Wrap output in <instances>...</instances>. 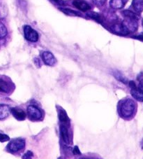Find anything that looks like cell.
I'll use <instances>...</instances> for the list:
<instances>
[{
    "label": "cell",
    "mask_w": 143,
    "mask_h": 159,
    "mask_svg": "<svg viewBox=\"0 0 143 159\" xmlns=\"http://www.w3.org/2000/svg\"><path fill=\"white\" fill-rule=\"evenodd\" d=\"M136 105L131 99H126L122 101L119 107V113L124 119L131 118L135 114Z\"/></svg>",
    "instance_id": "6da1fadb"
},
{
    "label": "cell",
    "mask_w": 143,
    "mask_h": 159,
    "mask_svg": "<svg viewBox=\"0 0 143 159\" xmlns=\"http://www.w3.org/2000/svg\"><path fill=\"white\" fill-rule=\"evenodd\" d=\"M25 147V141L23 138L13 139L8 144L6 149L12 153L23 152Z\"/></svg>",
    "instance_id": "7a4b0ae2"
},
{
    "label": "cell",
    "mask_w": 143,
    "mask_h": 159,
    "mask_svg": "<svg viewBox=\"0 0 143 159\" xmlns=\"http://www.w3.org/2000/svg\"><path fill=\"white\" fill-rule=\"evenodd\" d=\"M27 115L32 121H38L43 119V112L39 108L34 105H29L27 107Z\"/></svg>",
    "instance_id": "3957f363"
},
{
    "label": "cell",
    "mask_w": 143,
    "mask_h": 159,
    "mask_svg": "<svg viewBox=\"0 0 143 159\" xmlns=\"http://www.w3.org/2000/svg\"><path fill=\"white\" fill-rule=\"evenodd\" d=\"M129 86L131 87V95L133 96L135 99L140 102H142L143 101V90L136 86V84L134 81H130L129 82Z\"/></svg>",
    "instance_id": "277c9868"
},
{
    "label": "cell",
    "mask_w": 143,
    "mask_h": 159,
    "mask_svg": "<svg viewBox=\"0 0 143 159\" xmlns=\"http://www.w3.org/2000/svg\"><path fill=\"white\" fill-rule=\"evenodd\" d=\"M24 33L26 39L29 41V42H37L38 39V35L37 32L29 25L24 26Z\"/></svg>",
    "instance_id": "5b68a950"
},
{
    "label": "cell",
    "mask_w": 143,
    "mask_h": 159,
    "mask_svg": "<svg viewBox=\"0 0 143 159\" xmlns=\"http://www.w3.org/2000/svg\"><path fill=\"white\" fill-rule=\"evenodd\" d=\"M60 134H61V138L62 140L64 141L67 144H70L71 141V133H70V127L66 125L61 124L59 126Z\"/></svg>",
    "instance_id": "8992f818"
},
{
    "label": "cell",
    "mask_w": 143,
    "mask_h": 159,
    "mask_svg": "<svg viewBox=\"0 0 143 159\" xmlns=\"http://www.w3.org/2000/svg\"><path fill=\"white\" fill-rule=\"evenodd\" d=\"M13 87L14 86L10 81L5 78H0V93H9Z\"/></svg>",
    "instance_id": "52a82bcc"
},
{
    "label": "cell",
    "mask_w": 143,
    "mask_h": 159,
    "mask_svg": "<svg viewBox=\"0 0 143 159\" xmlns=\"http://www.w3.org/2000/svg\"><path fill=\"white\" fill-rule=\"evenodd\" d=\"M42 58L44 63L48 66H53L56 63V59L50 52L45 51L42 53Z\"/></svg>",
    "instance_id": "ba28073f"
},
{
    "label": "cell",
    "mask_w": 143,
    "mask_h": 159,
    "mask_svg": "<svg viewBox=\"0 0 143 159\" xmlns=\"http://www.w3.org/2000/svg\"><path fill=\"white\" fill-rule=\"evenodd\" d=\"M112 30L115 32V33L122 35H126L130 33L128 30L126 28V27L124 25V23H117L114 25L112 27Z\"/></svg>",
    "instance_id": "9c48e42d"
},
{
    "label": "cell",
    "mask_w": 143,
    "mask_h": 159,
    "mask_svg": "<svg viewBox=\"0 0 143 159\" xmlns=\"http://www.w3.org/2000/svg\"><path fill=\"white\" fill-rule=\"evenodd\" d=\"M58 117H59V120L61 124L63 125H66L67 126H71V120L69 118H68V115L67 114L64 109H59L58 111Z\"/></svg>",
    "instance_id": "30bf717a"
},
{
    "label": "cell",
    "mask_w": 143,
    "mask_h": 159,
    "mask_svg": "<svg viewBox=\"0 0 143 159\" xmlns=\"http://www.w3.org/2000/svg\"><path fill=\"white\" fill-rule=\"evenodd\" d=\"M11 112L14 116L15 119L18 120H24L26 119L27 114L23 109L19 108H12L11 109Z\"/></svg>",
    "instance_id": "8fae6325"
},
{
    "label": "cell",
    "mask_w": 143,
    "mask_h": 159,
    "mask_svg": "<svg viewBox=\"0 0 143 159\" xmlns=\"http://www.w3.org/2000/svg\"><path fill=\"white\" fill-rule=\"evenodd\" d=\"M73 4L77 9L82 11H89L91 9L89 4L85 2L80 1V0H75V1H73Z\"/></svg>",
    "instance_id": "7c38bea8"
},
{
    "label": "cell",
    "mask_w": 143,
    "mask_h": 159,
    "mask_svg": "<svg viewBox=\"0 0 143 159\" xmlns=\"http://www.w3.org/2000/svg\"><path fill=\"white\" fill-rule=\"evenodd\" d=\"M11 109L9 105H0V120H4L9 116Z\"/></svg>",
    "instance_id": "4fadbf2b"
},
{
    "label": "cell",
    "mask_w": 143,
    "mask_h": 159,
    "mask_svg": "<svg viewBox=\"0 0 143 159\" xmlns=\"http://www.w3.org/2000/svg\"><path fill=\"white\" fill-rule=\"evenodd\" d=\"M132 6L136 12L141 13L143 11V0H133Z\"/></svg>",
    "instance_id": "5bb4252c"
},
{
    "label": "cell",
    "mask_w": 143,
    "mask_h": 159,
    "mask_svg": "<svg viewBox=\"0 0 143 159\" xmlns=\"http://www.w3.org/2000/svg\"><path fill=\"white\" fill-rule=\"evenodd\" d=\"M125 2L124 0H110V5L115 9H119L124 6Z\"/></svg>",
    "instance_id": "9a60e30c"
},
{
    "label": "cell",
    "mask_w": 143,
    "mask_h": 159,
    "mask_svg": "<svg viewBox=\"0 0 143 159\" xmlns=\"http://www.w3.org/2000/svg\"><path fill=\"white\" fill-rule=\"evenodd\" d=\"M6 34H7V29L6 26H5L2 22H0V39L6 37Z\"/></svg>",
    "instance_id": "2e32d148"
},
{
    "label": "cell",
    "mask_w": 143,
    "mask_h": 159,
    "mask_svg": "<svg viewBox=\"0 0 143 159\" xmlns=\"http://www.w3.org/2000/svg\"><path fill=\"white\" fill-rule=\"evenodd\" d=\"M123 13L124 14L125 16H126V17L128 18L134 19V20H136V19H137V16H136V13L131 11L126 10L123 12Z\"/></svg>",
    "instance_id": "e0dca14e"
},
{
    "label": "cell",
    "mask_w": 143,
    "mask_h": 159,
    "mask_svg": "<svg viewBox=\"0 0 143 159\" xmlns=\"http://www.w3.org/2000/svg\"><path fill=\"white\" fill-rule=\"evenodd\" d=\"M60 10H61L62 11L64 12L65 13H67V15H69V16H80V14L79 13L74 11L73 10H70L68 9H60Z\"/></svg>",
    "instance_id": "ac0fdd59"
},
{
    "label": "cell",
    "mask_w": 143,
    "mask_h": 159,
    "mask_svg": "<svg viewBox=\"0 0 143 159\" xmlns=\"http://www.w3.org/2000/svg\"><path fill=\"white\" fill-rule=\"evenodd\" d=\"M87 16H89L90 18L94 19V20H98V21L100 20V16H99V15L97 14V13H93V12L88 13Z\"/></svg>",
    "instance_id": "d6986e66"
},
{
    "label": "cell",
    "mask_w": 143,
    "mask_h": 159,
    "mask_svg": "<svg viewBox=\"0 0 143 159\" xmlns=\"http://www.w3.org/2000/svg\"><path fill=\"white\" fill-rule=\"evenodd\" d=\"M33 156H34V154H33V153L31 152V151H28V152H27L23 156V157H22V158H23V159H32Z\"/></svg>",
    "instance_id": "ffe728a7"
},
{
    "label": "cell",
    "mask_w": 143,
    "mask_h": 159,
    "mask_svg": "<svg viewBox=\"0 0 143 159\" xmlns=\"http://www.w3.org/2000/svg\"><path fill=\"white\" fill-rule=\"evenodd\" d=\"M10 140V138L9 135H5V134L0 133V142H4Z\"/></svg>",
    "instance_id": "44dd1931"
},
{
    "label": "cell",
    "mask_w": 143,
    "mask_h": 159,
    "mask_svg": "<svg viewBox=\"0 0 143 159\" xmlns=\"http://www.w3.org/2000/svg\"><path fill=\"white\" fill-rule=\"evenodd\" d=\"M7 14L6 9H4V7L0 4V18H4Z\"/></svg>",
    "instance_id": "7402d4cb"
},
{
    "label": "cell",
    "mask_w": 143,
    "mask_h": 159,
    "mask_svg": "<svg viewBox=\"0 0 143 159\" xmlns=\"http://www.w3.org/2000/svg\"><path fill=\"white\" fill-rule=\"evenodd\" d=\"M73 153L74 155H81V152H80V151L78 147L76 146L75 147L73 148Z\"/></svg>",
    "instance_id": "603a6c76"
},
{
    "label": "cell",
    "mask_w": 143,
    "mask_h": 159,
    "mask_svg": "<svg viewBox=\"0 0 143 159\" xmlns=\"http://www.w3.org/2000/svg\"><path fill=\"white\" fill-rule=\"evenodd\" d=\"M106 0H93L94 3L97 5H103L105 3Z\"/></svg>",
    "instance_id": "cb8c5ba5"
},
{
    "label": "cell",
    "mask_w": 143,
    "mask_h": 159,
    "mask_svg": "<svg viewBox=\"0 0 143 159\" xmlns=\"http://www.w3.org/2000/svg\"><path fill=\"white\" fill-rule=\"evenodd\" d=\"M53 1L55 2V3L59 4H60V5H63V4H64V2H63L62 0H53Z\"/></svg>",
    "instance_id": "d4e9b609"
},
{
    "label": "cell",
    "mask_w": 143,
    "mask_h": 159,
    "mask_svg": "<svg viewBox=\"0 0 143 159\" xmlns=\"http://www.w3.org/2000/svg\"><path fill=\"white\" fill-rule=\"evenodd\" d=\"M135 38H137V39H141V40H143V34H140V35H138V36H136V37H135Z\"/></svg>",
    "instance_id": "484cf974"
},
{
    "label": "cell",
    "mask_w": 143,
    "mask_h": 159,
    "mask_svg": "<svg viewBox=\"0 0 143 159\" xmlns=\"http://www.w3.org/2000/svg\"><path fill=\"white\" fill-rule=\"evenodd\" d=\"M140 88L143 90V80L140 81Z\"/></svg>",
    "instance_id": "4316f807"
},
{
    "label": "cell",
    "mask_w": 143,
    "mask_h": 159,
    "mask_svg": "<svg viewBox=\"0 0 143 159\" xmlns=\"http://www.w3.org/2000/svg\"><path fill=\"white\" fill-rule=\"evenodd\" d=\"M81 159H92V158H82Z\"/></svg>",
    "instance_id": "83f0119b"
},
{
    "label": "cell",
    "mask_w": 143,
    "mask_h": 159,
    "mask_svg": "<svg viewBox=\"0 0 143 159\" xmlns=\"http://www.w3.org/2000/svg\"><path fill=\"white\" fill-rule=\"evenodd\" d=\"M57 159H63V158L62 157H59V158H58Z\"/></svg>",
    "instance_id": "f1b7e54d"
}]
</instances>
